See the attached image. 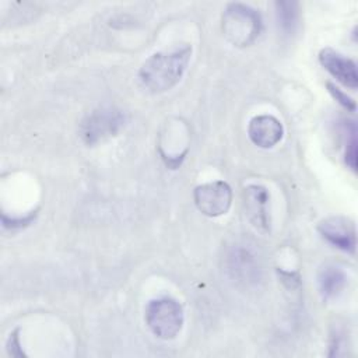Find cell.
I'll use <instances>...</instances> for the list:
<instances>
[{
    "mask_svg": "<svg viewBox=\"0 0 358 358\" xmlns=\"http://www.w3.org/2000/svg\"><path fill=\"white\" fill-rule=\"evenodd\" d=\"M190 57L192 46L189 45L169 52L154 53L140 67L138 80L150 92H165L180 81Z\"/></svg>",
    "mask_w": 358,
    "mask_h": 358,
    "instance_id": "cell-1",
    "label": "cell"
},
{
    "mask_svg": "<svg viewBox=\"0 0 358 358\" xmlns=\"http://www.w3.org/2000/svg\"><path fill=\"white\" fill-rule=\"evenodd\" d=\"M270 193L262 185H248L243 189V207L250 224L260 232L270 231Z\"/></svg>",
    "mask_w": 358,
    "mask_h": 358,
    "instance_id": "cell-7",
    "label": "cell"
},
{
    "mask_svg": "<svg viewBox=\"0 0 358 358\" xmlns=\"http://www.w3.org/2000/svg\"><path fill=\"white\" fill-rule=\"evenodd\" d=\"M357 130H355V124H351V131H350V138L347 140V145H345V154H344V159L347 166L351 171H357Z\"/></svg>",
    "mask_w": 358,
    "mask_h": 358,
    "instance_id": "cell-13",
    "label": "cell"
},
{
    "mask_svg": "<svg viewBox=\"0 0 358 358\" xmlns=\"http://www.w3.org/2000/svg\"><path fill=\"white\" fill-rule=\"evenodd\" d=\"M124 123L126 116L122 110L112 106H102L81 120L78 134L87 145H95L116 136Z\"/></svg>",
    "mask_w": 358,
    "mask_h": 358,
    "instance_id": "cell-4",
    "label": "cell"
},
{
    "mask_svg": "<svg viewBox=\"0 0 358 358\" xmlns=\"http://www.w3.org/2000/svg\"><path fill=\"white\" fill-rule=\"evenodd\" d=\"M348 282L347 274L343 268L338 266H324L317 275V284H319V291L323 299L330 301L337 298L338 295L343 294Z\"/></svg>",
    "mask_w": 358,
    "mask_h": 358,
    "instance_id": "cell-11",
    "label": "cell"
},
{
    "mask_svg": "<svg viewBox=\"0 0 358 358\" xmlns=\"http://www.w3.org/2000/svg\"><path fill=\"white\" fill-rule=\"evenodd\" d=\"M299 4L296 1H277L275 15L280 28L285 34H292L298 25Z\"/></svg>",
    "mask_w": 358,
    "mask_h": 358,
    "instance_id": "cell-12",
    "label": "cell"
},
{
    "mask_svg": "<svg viewBox=\"0 0 358 358\" xmlns=\"http://www.w3.org/2000/svg\"><path fill=\"white\" fill-rule=\"evenodd\" d=\"M228 260V270L234 278L243 282H253L260 278V264L256 255H253L250 249L235 248L229 253Z\"/></svg>",
    "mask_w": 358,
    "mask_h": 358,
    "instance_id": "cell-10",
    "label": "cell"
},
{
    "mask_svg": "<svg viewBox=\"0 0 358 358\" xmlns=\"http://www.w3.org/2000/svg\"><path fill=\"white\" fill-rule=\"evenodd\" d=\"M327 88H329V91H330V94L333 95V98H334L336 101H338L340 105H343L345 109H348V110H351V112L355 110V108H357L355 102H354L345 92H343L340 88H337V87L333 85L331 83H327Z\"/></svg>",
    "mask_w": 358,
    "mask_h": 358,
    "instance_id": "cell-14",
    "label": "cell"
},
{
    "mask_svg": "<svg viewBox=\"0 0 358 358\" xmlns=\"http://www.w3.org/2000/svg\"><path fill=\"white\" fill-rule=\"evenodd\" d=\"M319 62L322 67L343 85L351 90L358 87L357 64L350 57H345L334 49L324 48L319 53Z\"/></svg>",
    "mask_w": 358,
    "mask_h": 358,
    "instance_id": "cell-8",
    "label": "cell"
},
{
    "mask_svg": "<svg viewBox=\"0 0 358 358\" xmlns=\"http://www.w3.org/2000/svg\"><path fill=\"white\" fill-rule=\"evenodd\" d=\"M193 200L199 211L207 217L227 214L232 203V190L224 180L203 183L193 190Z\"/></svg>",
    "mask_w": 358,
    "mask_h": 358,
    "instance_id": "cell-5",
    "label": "cell"
},
{
    "mask_svg": "<svg viewBox=\"0 0 358 358\" xmlns=\"http://www.w3.org/2000/svg\"><path fill=\"white\" fill-rule=\"evenodd\" d=\"M317 231L331 246L347 253L355 252L357 231L351 220L345 217H329L319 224Z\"/></svg>",
    "mask_w": 358,
    "mask_h": 358,
    "instance_id": "cell-6",
    "label": "cell"
},
{
    "mask_svg": "<svg viewBox=\"0 0 358 358\" xmlns=\"http://www.w3.org/2000/svg\"><path fill=\"white\" fill-rule=\"evenodd\" d=\"M221 28L224 36L234 46L245 48L252 45L263 31V21L260 14L248 4L231 3L227 6Z\"/></svg>",
    "mask_w": 358,
    "mask_h": 358,
    "instance_id": "cell-2",
    "label": "cell"
},
{
    "mask_svg": "<svg viewBox=\"0 0 358 358\" xmlns=\"http://www.w3.org/2000/svg\"><path fill=\"white\" fill-rule=\"evenodd\" d=\"M144 319L155 337L161 340H172L183 327L185 315L182 305L176 299L162 296L151 299L147 303Z\"/></svg>",
    "mask_w": 358,
    "mask_h": 358,
    "instance_id": "cell-3",
    "label": "cell"
},
{
    "mask_svg": "<svg viewBox=\"0 0 358 358\" xmlns=\"http://www.w3.org/2000/svg\"><path fill=\"white\" fill-rule=\"evenodd\" d=\"M248 136L255 145L260 148H273L281 141L284 127L273 115H257L252 117L248 124Z\"/></svg>",
    "mask_w": 358,
    "mask_h": 358,
    "instance_id": "cell-9",
    "label": "cell"
}]
</instances>
